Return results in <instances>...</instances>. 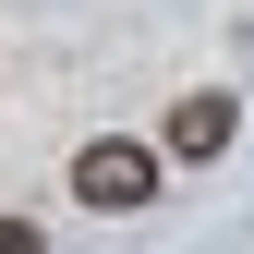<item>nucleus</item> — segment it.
<instances>
[{
	"mask_svg": "<svg viewBox=\"0 0 254 254\" xmlns=\"http://www.w3.org/2000/svg\"><path fill=\"white\" fill-rule=\"evenodd\" d=\"M157 170H170L157 145H133V133H97V145L73 157V206H97V218H133V206H157Z\"/></svg>",
	"mask_w": 254,
	"mask_h": 254,
	"instance_id": "obj_1",
	"label": "nucleus"
},
{
	"mask_svg": "<svg viewBox=\"0 0 254 254\" xmlns=\"http://www.w3.org/2000/svg\"><path fill=\"white\" fill-rule=\"evenodd\" d=\"M230 121H242L230 97H182V109H170V157H218V145H230Z\"/></svg>",
	"mask_w": 254,
	"mask_h": 254,
	"instance_id": "obj_2",
	"label": "nucleus"
},
{
	"mask_svg": "<svg viewBox=\"0 0 254 254\" xmlns=\"http://www.w3.org/2000/svg\"><path fill=\"white\" fill-rule=\"evenodd\" d=\"M0 254H37V218H0Z\"/></svg>",
	"mask_w": 254,
	"mask_h": 254,
	"instance_id": "obj_3",
	"label": "nucleus"
}]
</instances>
